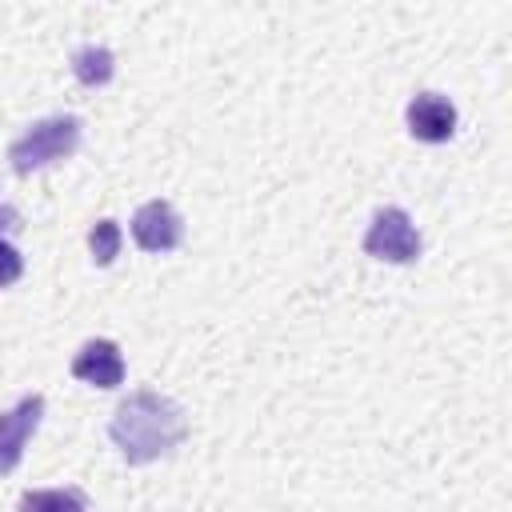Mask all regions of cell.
<instances>
[{"mask_svg":"<svg viewBox=\"0 0 512 512\" xmlns=\"http://www.w3.org/2000/svg\"><path fill=\"white\" fill-rule=\"evenodd\" d=\"M108 436L128 464H152L180 448V440L188 436V420L176 400L140 388L128 400H120V408L108 420Z\"/></svg>","mask_w":512,"mask_h":512,"instance_id":"1","label":"cell"},{"mask_svg":"<svg viewBox=\"0 0 512 512\" xmlns=\"http://www.w3.org/2000/svg\"><path fill=\"white\" fill-rule=\"evenodd\" d=\"M80 132H84L80 116H44V120L28 124L8 148L12 172L32 176L40 168H52L56 160H68L80 148Z\"/></svg>","mask_w":512,"mask_h":512,"instance_id":"2","label":"cell"},{"mask_svg":"<svg viewBox=\"0 0 512 512\" xmlns=\"http://www.w3.org/2000/svg\"><path fill=\"white\" fill-rule=\"evenodd\" d=\"M424 240H420V228L412 224V216L396 204L380 208L364 232V252L376 256V260H388V264H412L420 256Z\"/></svg>","mask_w":512,"mask_h":512,"instance_id":"3","label":"cell"},{"mask_svg":"<svg viewBox=\"0 0 512 512\" xmlns=\"http://www.w3.org/2000/svg\"><path fill=\"white\" fill-rule=\"evenodd\" d=\"M132 240L144 252H172L184 240V220L168 200H148L132 216Z\"/></svg>","mask_w":512,"mask_h":512,"instance_id":"4","label":"cell"},{"mask_svg":"<svg viewBox=\"0 0 512 512\" xmlns=\"http://www.w3.org/2000/svg\"><path fill=\"white\" fill-rule=\"evenodd\" d=\"M40 420H44V396L40 392L24 396L12 412L0 416V476H8L20 464V456L32 440V432L40 428Z\"/></svg>","mask_w":512,"mask_h":512,"instance_id":"5","label":"cell"},{"mask_svg":"<svg viewBox=\"0 0 512 512\" xmlns=\"http://www.w3.org/2000/svg\"><path fill=\"white\" fill-rule=\"evenodd\" d=\"M408 132L424 144H444L456 136V104L440 92H416L404 108Z\"/></svg>","mask_w":512,"mask_h":512,"instance_id":"6","label":"cell"},{"mask_svg":"<svg viewBox=\"0 0 512 512\" xmlns=\"http://www.w3.org/2000/svg\"><path fill=\"white\" fill-rule=\"evenodd\" d=\"M72 376L92 384V388H116L124 384V356H120V344L116 340H84L72 356Z\"/></svg>","mask_w":512,"mask_h":512,"instance_id":"7","label":"cell"},{"mask_svg":"<svg viewBox=\"0 0 512 512\" xmlns=\"http://www.w3.org/2000/svg\"><path fill=\"white\" fill-rule=\"evenodd\" d=\"M72 76L84 88H104L116 76V56L104 44H84V48L72 52Z\"/></svg>","mask_w":512,"mask_h":512,"instance_id":"8","label":"cell"},{"mask_svg":"<svg viewBox=\"0 0 512 512\" xmlns=\"http://www.w3.org/2000/svg\"><path fill=\"white\" fill-rule=\"evenodd\" d=\"M120 224L116 220H96L92 224V232H88V248H92V260L104 268V264H112L116 256H120Z\"/></svg>","mask_w":512,"mask_h":512,"instance_id":"9","label":"cell"},{"mask_svg":"<svg viewBox=\"0 0 512 512\" xmlns=\"http://www.w3.org/2000/svg\"><path fill=\"white\" fill-rule=\"evenodd\" d=\"M64 504L84 508L88 496L80 488H52V492H24L20 496V508H64Z\"/></svg>","mask_w":512,"mask_h":512,"instance_id":"10","label":"cell"},{"mask_svg":"<svg viewBox=\"0 0 512 512\" xmlns=\"http://www.w3.org/2000/svg\"><path fill=\"white\" fill-rule=\"evenodd\" d=\"M20 272H24V256L16 252V244H12L8 236H0V288L16 284Z\"/></svg>","mask_w":512,"mask_h":512,"instance_id":"11","label":"cell"},{"mask_svg":"<svg viewBox=\"0 0 512 512\" xmlns=\"http://www.w3.org/2000/svg\"><path fill=\"white\" fill-rule=\"evenodd\" d=\"M20 228H24V224H20V212L0 200V232H20Z\"/></svg>","mask_w":512,"mask_h":512,"instance_id":"12","label":"cell"}]
</instances>
